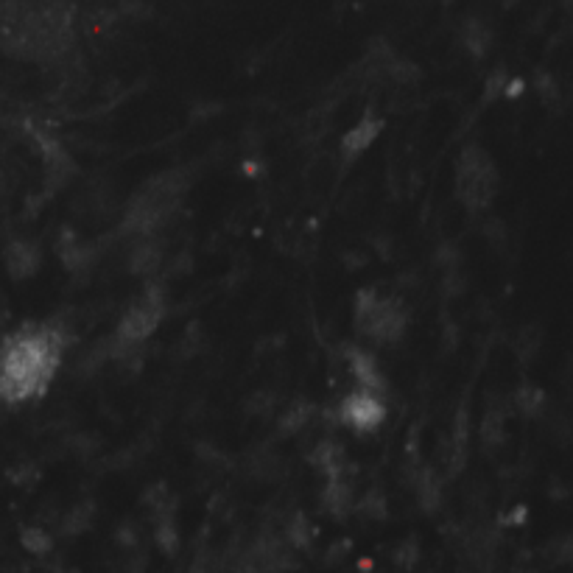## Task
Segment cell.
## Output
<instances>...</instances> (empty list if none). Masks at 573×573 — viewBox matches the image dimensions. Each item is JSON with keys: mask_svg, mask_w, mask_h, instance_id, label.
Wrapping results in <instances>:
<instances>
[{"mask_svg": "<svg viewBox=\"0 0 573 573\" xmlns=\"http://www.w3.org/2000/svg\"><path fill=\"white\" fill-rule=\"evenodd\" d=\"M65 344L68 330L62 325H40L9 336L0 347V400L26 403L40 397L54 381Z\"/></svg>", "mask_w": 573, "mask_h": 573, "instance_id": "6da1fadb", "label": "cell"}, {"mask_svg": "<svg viewBox=\"0 0 573 573\" xmlns=\"http://www.w3.org/2000/svg\"><path fill=\"white\" fill-rule=\"evenodd\" d=\"M355 330L378 344H395L409 330V308L397 297H381L375 288H361L355 294Z\"/></svg>", "mask_w": 573, "mask_h": 573, "instance_id": "7a4b0ae2", "label": "cell"}, {"mask_svg": "<svg viewBox=\"0 0 573 573\" xmlns=\"http://www.w3.org/2000/svg\"><path fill=\"white\" fill-rule=\"evenodd\" d=\"M165 305H168L165 286L149 283V286L143 288V294L126 308V314L121 316V322H118V328H115L112 336H118V339L129 344H143L154 330L160 328V322H163L165 316Z\"/></svg>", "mask_w": 573, "mask_h": 573, "instance_id": "3957f363", "label": "cell"}, {"mask_svg": "<svg viewBox=\"0 0 573 573\" xmlns=\"http://www.w3.org/2000/svg\"><path fill=\"white\" fill-rule=\"evenodd\" d=\"M339 420L358 434H369V431L381 428L386 420V403L381 395H375L369 389H358L339 403Z\"/></svg>", "mask_w": 573, "mask_h": 573, "instance_id": "277c9868", "label": "cell"}, {"mask_svg": "<svg viewBox=\"0 0 573 573\" xmlns=\"http://www.w3.org/2000/svg\"><path fill=\"white\" fill-rule=\"evenodd\" d=\"M495 191H498V168L492 160H487L473 174L456 177V196L470 213L487 210L495 199Z\"/></svg>", "mask_w": 573, "mask_h": 573, "instance_id": "5b68a950", "label": "cell"}, {"mask_svg": "<svg viewBox=\"0 0 573 573\" xmlns=\"http://www.w3.org/2000/svg\"><path fill=\"white\" fill-rule=\"evenodd\" d=\"M3 266L12 280H31L42 266L40 244L28 241V238H14L3 249Z\"/></svg>", "mask_w": 573, "mask_h": 573, "instance_id": "8992f818", "label": "cell"}, {"mask_svg": "<svg viewBox=\"0 0 573 573\" xmlns=\"http://www.w3.org/2000/svg\"><path fill=\"white\" fill-rule=\"evenodd\" d=\"M56 255L62 260V266L70 274H87L98 263V249L93 244H84L70 230L59 232L56 241Z\"/></svg>", "mask_w": 573, "mask_h": 573, "instance_id": "52a82bcc", "label": "cell"}, {"mask_svg": "<svg viewBox=\"0 0 573 573\" xmlns=\"http://www.w3.org/2000/svg\"><path fill=\"white\" fill-rule=\"evenodd\" d=\"M347 364H350V372H353V378L358 381L361 389H369V392H375V395H386V378H383L381 364H378V358L364 350V347H347Z\"/></svg>", "mask_w": 573, "mask_h": 573, "instance_id": "ba28073f", "label": "cell"}, {"mask_svg": "<svg viewBox=\"0 0 573 573\" xmlns=\"http://www.w3.org/2000/svg\"><path fill=\"white\" fill-rule=\"evenodd\" d=\"M163 260L165 249L157 235H140L129 246V272L135 277H151L154 272H160Z\"/></svg>", "mask_w": 573, "mask_h": 573, "instance_id": "9c48e42d", "label": "cell"}, {"mask_svg": "<svg viewBox=\"0 0 573 573\" xmlns=\"http://www.w3.org/2000/svg\"><path fill=\"white\" fill-rule=\"evenodd\" d=\"M381 129H383V121L381 118H372V115H367V118H361V121L355 123L353 129L342 137L344 160H355V157H361V154H364V151H367L369 146L378 140Z\"/></svg>", "mask_w": 573, "mask_h": 573, "instance_id": "30bf717a", "label": "cell"}, {"mask_svg": "<svg viewBox=\"0 0 573 573\" xmlns=\"http://www.w3.org/2000/svg\"><path fill=\"white\" fill-rule=\"evenodd\" d=\"M311 464L325 478L347 476V470H350L347 453H344V448L336 439H322L314 448V453H311Z\"/></svg>", "mask_w": 573, "mask_h": 573, "instance_id": "8fae6325", "label": "cell"}, {"mask_svg": "<svg viewBox=\"0 0 573 573\" xmlns=\"http://www.w3.org/2000/svg\"><path fill=\"white\" fill-rule=\"evenodd\" d=\"M322 506H325V512H330L333 518L339 520L353 515L355 490L353 484H350V478H328V484H325V490H322Z\"/></svg>", "mask_w": 573, "mask_h": 573, "instance_id": "7c38bea8", "label": "cell"}, {"mask_svg": "<svg viewBox=\"0 0 573 573\" xmlns=\"http://www.w3.org/2000/svg\"><path fill=\"white\" fill-rule=\"evenodd\" d=\"M154 546L165 557H177L179 529H177V506H168L163 512H154Z\"/></svg>", "mask_w": 573, "mask_h": 573, "instance_id": "4fadbf2b", "label": "cell"}, {"mask_svg": "<svg viewBox=\"0 0 573 573\" xmlns=\"http://www.w3.org/2000/svg\"><path fill=\"white\" fill-rule=\"evenodd\" d=\"M515 409L518 414H523L526 420H540V417H546L548 409V395L537 386V383H520L518 389H515Z\"/></svg>", "mask_w": 573, "mask_h": 573, "instance_id": "5bb4252c", "label": "cell"}, {"mask_svg": "<svg viewBox=\"0 0 573 573\" xmlns=\"http://www.w3.org/2000/svg\"><path fill=\"white\" fill-rule=\"evenodd\" d=\"M311 417H314V406H311L308 400H294V403H288V409L280 414L277 434H280V437H297V434H302V431L311 425Z\"/></svg>", "mask_w": 573, "mask_h": 573, "instance_id": "9a60e30c", "label": "cell"}, {"mask_svg": "<svg viewBox=\"0 0 573 573\" xmlns=\"http://www.w3.org/2000/svg\"><path fill=\"white\" fill-rule=\"evenodd\" d=\"M462 42L464 48H467V54L473 56V59H484L492 48V28L484 20L470 17L462 26Z\"/></svg>", "mask_w": 573, "mask_h": 573, "instance_id": "2e32d148", "label": "cell"}, {"mask_svg": "<svg viewBox=\"0 0 573 573\" xmlns=\"http://www.w3.org/2000/svg\"><path fill=\"white\" fill-rule=\"evenodd\" d=\"M93 520H96V504L93 501H79V504H73L62 515L59 532L65 534V537H79V534L90 532Z\"/></svg>", "mask_w": 573, "mask_h": 573, "instance_id": "e0dca14e", "label": "cell"}, {"mask_svg": "<svg viewBox=\"0 0 573 573\" xmlns=\"http://www.w3.org/2000/svg\"><path fill=\"white\" fill-rule=\"evenodd\" d=\"M417 504L423 506V512L434 515L439 506H442V481L439 476L431 470V467H423L417 473Z\"/></svg>", "mask_w": 573, "mask_h": 573, "instance_id": "ac0fdd59", "label": "cell"}, {"mask_svg": "<svg viewBox=\"0 0 573 573\" xmlns=\"http://www.w3.org/2000/svg\"><path fill=\"white\" fill-rule=\"evenodd\" d=\"M283 537L288 540V546L294 548V551H305V548L314 546V526H311V520L305 512H294L291 518L286 520V529H283Z\"/></svg>", "mask_w": 573, "mask_h": 573, "instance_id": "d6986e66", "label": "cell"}, {"mask_svg": "<svg viewBox=\"0 0 573 573\" xmlns=\"http://www.w3.org/2000/svg\"><path fill=\"white\" fill-rule=\"evenodd\" d=\"M355 515H361L364 520H375V523H381V520L389 518V501H386V495L378 487H372L367 490L353 506Z\"/></svg>", "mask_w": 573, "mask_h": 573, "instance_id": "ffe728a7", "label": "cell"}, {"mask_svg": "<svg viewBox=\"0 0 573 573\" xmlns=\"http://www.w3.org/2000/svg\"><path fill=\"white\" fill-rule=\"evenodd\" d=\"M249 473L258 481H277V478H283L286 467H283V459L277 453L258 451L249 456Z\"/></svg>", "mask_w": 573, "mask_h": 573, "instance_id": "44dd1931", "label": "cell"}, {"mask_svg": "<svg viewBox=\"0 0 573 573\" xmlns=\"http://www.w3.org/2000/svg\"><path fill=\"white\" fill-rule=\"evenodd\" d=\"M506 442V423H504V411L492 409L484 414V423H481V445L484 451H498Z\"/></svg>", "mask_w": 573, "mask_h": 573, "instance_id": "7402d4cb", "label": "cell"}, {"mask_svg": "<svg viewBox=\"0 0 573 573\" xmlns=\"http://www.w3.org/2000/svg\"><path fill=\"white\" fill-rule=\"evenodd\" d=\"M515 355H518L520 364H532L537 353H540V347H543V330L540 325H526V328L518 330V336H515Z\"/></svg>", "mask_w": 573, "mask_h": 573, "instance_id": "603a6c76", "label": "cell"}, {"mask_svg": "<svg viewBox=\"0 0 573 573\" xmlns=\"http://www.w3.org/2000/svg\"><path fill=\"white\" fill-rule=\"evenodd\" d=\"M381 73L383 76H389V79L397 84H411L420 79V68H417L411 59H406V56H397V54H392L386 62H383Z\"/></svg>", "mask_w": 573, "mask_h": 573, "instance_id": "cb8c5ba5", "label": "cell"}, {"mask_svg": "<svg viewBox=\"0 0 573 573\" xmlns=\"http://www.w3.org/2000/svg\"><path fill=\"white\" fill-rule=\"evenodd\" d=\"M543 557H546L548 565L560 568V565H571L573 562V532L557 534L551 537L543 548Z\"/></svg>", "mask_w": 573, "mask_h": 573, "instance_id": "d4e9b609", "label": "cell"}, {"mask_svg": "<svg viewBox=\"0 0 573 573\" xmlns=\"http://www.w3.org/2000/svg\"><path fill=\"white\" fill-rule=\"evenodd\" d=\"M20 546L26 548L28 554H34V557H45V554L54 551V537L45 532L42 526H26L20 532Z\"/></svg>", "mask_w": 573, "mask_h": 573, "instance_id": "484cf974", "label": "cell"}, {"mask_svg": "<svg viewBox=\"0 0 573 573\" xmlns=\"http://www.w3.org/2000/svg\"><path fill=\"white\" fill-rule=\"evenodd\" d=\"M534 93L540 96V101H543L546 107H557L562 98V87L560 82L554 79V73L537 70V76H534Z\"/></svg>", "mask_w": 573, "mask_h": 573, "instance_id": "4316f807", "label": "cell"}, {"mask_svg": "<svg viewBox=\"0 0 573 573\" xmlns=\"http://www.w3.org/2000/svg\"><path fill=\"white\" fill-rule=\"evenodd\" d=\"M392 560H395V565L400 571H411V568L420 562V543H417L414 537H406L403 543H397Z\"/></svg>", "mask_w": 573, "mask_h": 573, "instance_id": "83f0119b", "label": "cell"}, {"mask_svg": "<svg viewBox=\"0 0 573 573\" xmlns=\"http://www.w3.org/2000/svg\"><path fill=\"white\" fill-rule=\"evenodd\" d=\"M548 431H551V437H554L557 445H571L573 442L571 417L562 414V411H551V414H548Z\"/></svg>", "mask_w": 573, "mask_h": 573, "instance_id": "f1b7e54d", "label": "cell"}, {"mask_svg": "<svg viewBox=\"0 0 573 573\" xmlns=\"http://www.w3.org/2000/svg\"><path fill=\"white\" fill-rule=\"evenodd\" d=\"M506 82H509V73L504 68H495L484 82V93H481V104H495L498 98H504Z\"/></svg>", "mask_w": 573, "mask_h": 573, "instance_id": "f546056e", "label": "cell"}, {"mask_svg": "<svg viewBox=\"0 0 573 573\" xmlns=\"http://www.w3.org/2000/svg\"><path fill=\"white\" fill-rule=\"evenodd\" d=\"M277 409V397L274 392H255L246 400V414L249 417H272Z\"/></svg>", "mask_w": 573, "mask_h": 573, "instance_id": "4dcf8cb0", "label": "cell"}, {"mask_svg": "<svg viewBox=\"0 0 573 573\" xmlns=\"http://www.w3.org/2000/svg\"><path fill=\"white\" fill-rule=\"evenodd\" d=\"M205 347V333L199 325H191V328L185 330V336L179 339V353L185 355V358H191V355H199V350Z\"/></svg>", "mask_w": 573, "mask_h": 573, "instance_id": "1f68e13d", "label": "cell"}, {"mask_svg": "<svg viewBox=\"0 0 573 573\" xmlns=\"http://www.w3.org/2000/svg\"><path fill=\"white\" fill-rule=\"evenodd\" d=\"M350 551H353V540H347V537L336 540V543H330V548L325 551V565H328V568L342 565V562L350 557Z\"/></svg>", "mask_w": 573, "mask_h": 573, "instance_id": "d6a6232c", "label": "cell"}, {"mask_svg": "<svg viewBox=\"0 0 573 573\" xmlns=\"http://www.w3.org/2000/svg\"><path fill=\"white\" fill-rule=\"evenodd\" d=\"M464 288H467L464 274L459 269H448L445 277H442V294L445 297H459V294H464Z\"/></svg>", "mask_w": 573, "mask_h": 573, "instance_id": "836d02e7", "label": "cell"}, {"mask_svg": "<svg viewBox=\"0 0 573 573\" xmlns=\"http://www.w3.org/2000/svg\"><path fill=\"white\" fill-rule=\"evenodd\" d=\"M484 235L495 249H504L506 241H509V232H506V224L501 219H490L484 224Z\"/></svg>", "mask_w": 573, "mask_h": 573, "instance_id": "e575fe53", "label": "cell"}, {"mask_svg": "<svg viewBox=\"0 0 573 573\" xmlns=\"http://www.w3.org/2000/svg\"><path fill=\"white\" fill-rule=\"evenodd\" d=\"M115 543L121 548H137V529L135 523H123V526H118V532H115Z\"/></svg>", "mask_w": 573, "mask_h": 573, "instance_id": "d590c367", "label": "cell"}, {"mask_svg": "<svg viewBox=\"0 0 573 573\" xmlns=\"http://www.w3.org/2000/svg\"><path fill=\"white\" fill-rule=\"evenodd\" d=\"M437 260L445 272H448V269H459V263H462V258H459V249H456V246H451V244H445L442 249H439Z\"/></svg>", "mask_w": 573, "mask_h": 573, "instance_id": "8d00e7d4", "label": "cell"}, {"mask_svg": "<svg viewBox=\"0 0 573 573\" xmlns=\"http://www.w3.org/2000/svg\"><path fill=\"white\" fill-rule=\"evenodd\" d=\"M196 453H199L202 462L210 464V467H219V464L224 462V453H221L216 445H210V442H202V445L196 448ZM221 467H224V464H221Z\"/></svg>", "mask_w": 573, "mask_h": 573, "instance_id": "74e56055", "label": "cell"}, {"mask_svg": "<svg viewBox=\"0 0 573 573\" xmlns=\"http://www.w3.org/2000/svg\"><path fill=\"white\" fill-rule=\"evenodd\" d=\"M526 515H529L526 506H515L512 512H506L504 518H501V523H504V526H520V523H526Z\"/></svg>", "mask_w": 573, "mask_h": 573, "instance_id": "f35d334b", "label": "cell"}, {"mask_svg": "<svg viewBox=\"0 0 573 573\" xmlns=\"http://www.w3.org/2000/svg\"><path fill=\"white\" fill-rule=\"evenodd\" d=\"M523 90H526V82H523V79H509V82H506L504 98H509V101H515V98L523 96Z\"/></svg>", "mask_w": 573, "mask_h": 573, "instance_id": "ab89813d", "label": "cell"}, {"mask_svg": "<svg viewBox=\"0 0 573 573\" xmlns=\"http://www.w3.org/2000/svg\"><path fill=\"white\" fill-rule=\"evenodd\" d=\"M171 263H174V266H171V274H188L191 272V255H185V252H182L177 260H171Z\"/></svg>", "mask_w": 573, "mask_h": 573, "instance_id": "60d3db41", "label": "cell"}, {"mask_svg": "<svg viewBox=\"0 0 573 573\" xmlns=\"http://www.w3.org/2000/svg\"><path fill=\"white\" fill-rule=\"evenodd\" d=\"M244 171H246V177H258L260 163H255V160H246V163H244Z\"/></svg>", "mask_w": 573, "mask_h": 573, "instance_id": "b9f144b4", "label": "cell"}, {"mask_svg": "<svg viewBox=\"0 0 573 573\" xmlns=\"http://www.w3.org/2000/svg\"><path fill=\"white\" fill-rule=\"evenodd\" d=\"M372 568H375V562L369 560V557L358 560V573H372Z\"/></svg>", "mask_w": 573, "mask_h": 573, "instance_id": "7bdbcfd3", "label": "cell"}, {"mask_svg": "<svg viewBox=\"0 0 573 573\" xmlns=\"http://www.w3.org/2000/svg\"><path fill=\"white\" fill-rule=\"evenodd\" d=\"M344 260H347V266H350V269H361V266H364V263H361V260H364L361 255H347Z\"/></svg>", "mask_w": 573, "mask_h": 573, "instance_id": "ee69618b", "label": "cell"}, {"mask_svg": "<svg viewBox=\"0 0 573 573\" xmlns=\"http://www.w3.org/2000/svg\"><path fill=\"white\" fill-rule=\"evenodd\" d=\"M235 573H258V568H255V565H252V562L246 560L244 565H238V571Z\"/></svg>", "mask_w": 573, "mask_h": 573, "instance_id": "f6af8a7d", "label": "cell"}, {"mask_svg": "<svg viewBox=\"0 0 573 573\" xmlns=\"http://www.w3.org/2000/svg\"><path fill=\"white\" fill-rule=\"evenodd\" d=\"M506 3H515V0H506Z\"/></svg>", "mask_w": 573, "mask_h": 573, "instance_id": "bcb514c9", "label": "cell"}]
</instances>
